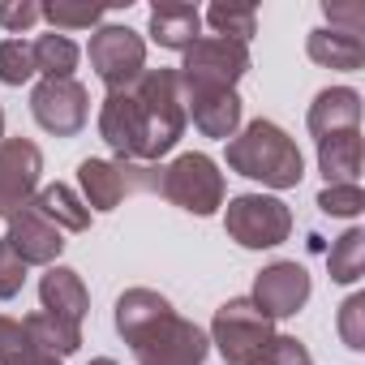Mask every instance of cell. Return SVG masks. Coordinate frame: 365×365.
I'll use <instances>...</instances> for the list:
<instances>
[{"label": "cell", "instance_id": "27", "mask_svg": "<svg viewBox=\"0 0 365 365\" xmlns=\"http://www.w3.org/2000/svg\"><path fill=\"white\" fill-rule=\"evenodd\" d=\"M35 78V56H31V43L22 39H5L0 43V82L5 86H22Z\"/></svg>", "mask_w": 365, "mask_h": 365}, {"label": "cell", "instance_id": "30", "mask_svg": "<svg viewBox=\"0 0 365 365\" xmlns=\"http://www.w3.org/2000/svg\"><path fill=\"white\" fill-rule=\"evenodd\" d=\"M35 344L22 327V318H9V314H0V365H14L18 356H26ZM39 352V348H35Z\"/></svg>", "mask_w": 365, "mask_h": 365}, {"label": "cell", "instance_id": "21", "mask_svg": "<svg viewBox=\"0 0 365 365\" xmlns=\"http://www.w3.org/2000/svg\"><path fill=\"white\" fill-rule=\"evenodd\" d=\"M31 207H35L52 228H61V232H86V228H91V211L78 202V194H73L69 185H48V190H39Z\"/></svg>", "mask_w": 365, "mask_h": 365}, {"label": "cell", "instance_id": "1", "mask_svg": "<svg viewBox=\"0 0 365 365\" xmlns=\"http://www.w3.org/2000/svg\"><path fill=\"white\" fill-rule=\"evenodd\" d=\"M185 99L176 69H146L133 86L108 91L99 108V138L129 163H159L185 138Z\"/></svg>", "mask_w": 365, "mask_h": 365}, {"label": "cell", "instance_id": "22", "mask_svg": "<svg viewBox=\"0 0 365 365\" xmlns=\"http://www.w3.org/2000/svg\"><path fill=\"white\" fill-rule=\"evenodd\" d=\"M172 309V301L168 297H159L155 288H125L120 297H116V331H120V339H129V335H138L142 327H150L159 314H168Z\"/></svg>", "mask_w": 365, "mask_h": 365}, {"label": "cell", "instance_id": "18", "mask_svg": "<svg viewBox=\"0 0 365 365\" xmlns=\"http://www.w3.org/2000/svg\"><path fill=\"white\" fill-rule=\"evenodd\" d=\"M78 185L86 194V211H116L129 190H125V172L116 159H82L78 163Z\"/></svg>", "mask_w": 365, "mask_h": 365}, {"label": "cell", "instance_id": "36", "mask_svg": "<svg viewBox=\"0 0 365 365\" xmlns=\"http://www.w3.org/2000/svg\"><path fill=\"white\" fill-rule=\"evenodd\" d=\"M91 365H120V361H112V356H95Z\"/></svg>", "mask_w": 365, "mask_h": 365}, {"label": "cell", "instance_id": "19", "mask_svg": "<svg viewBox=\"0 0 365 365\" xmlns=\"http://www.w3.org/2000/svg\"><path fill=\"white\" fill-rule=\"evenodd\" d=\"M305 52L314 65H327V69H344V73H356L365 65V39L361 35H344V31H331V26H318L309 31L305 39Z\"/></svg>", "mask_w": 365, "mask_h": 365}, {"label": "cell", "instance_id": "24", "mask_svg": "<svg viewBox=\"0 0 365 365\" xmlns=\"http://www.w3.org/2000/svg\"><path fill=\"white\" fill-rule=\"evenodd\" d=\"M207 22L220 39H232V43H245L258 35V9L254 5H228V0H215L207 9Z\"/></svg>", "mask_w": 365, "mask_h": 365}, {"label": "cell", "instance_id": "26", "mask_svg": "<svg viewBox=\"0 0 365 365\" xmlns=\"http://www.w3.org/2000/svg\"><path fill=\"white\" fill-rule=\"evenodd\" d=\"M39 9L52 22L56 35H65V31H91V26L103 22V9L99 5H69V0H52V5H39Z\"/></svg>", "mask_w": 365, "mask_h": 365}, {"label": "cell", "instance_id": "37", "mask_svg": "<svg viewBox=\"0 0 365 365\" xmlns=\"http://www.w3.org/2000/svg\"><path fill=\"white\" fill-rule=\"evenodd\" d=\"M0 142H5V108H0Z\"/></svg>", "mask_w": 365, "mask_h": 365}, {"label": "cell", "instance_id": "16", "mask_svg": "<svg viewBox=\"0 0 365 365\" xmlns=\"http://www.w3.org/2000/svg\"><path fill=\"white\" fill-rule=\"evenodd\" d=\"M305 125H309L314 138L344 133V129H361V95L352 86H327V91H318L314 103H309Z\"/></svg>", "mask_w": 365, "mask_h": 365}, {"label": "cell", "instance_id": "31", "mask_svg": "<svg viewBox=\"0 0 365 365\" xmlns=\"http://www.w3.org/2000/svg\"><path fill=\"white\" fill-rule=\"evenodd\" d=\"M26 284V262L14 254V245L0 237V301H14Z\"/></svg>", "mask_w": 365, "mask_h": 365}, {"label": "cell", "instance_id": "25", "mask_svg": "<svg viewBox=\"0 0 365 365\" xmlns=\"http://www.w3.org/2000/svg\"><path fill=\"white\" fill-rule=\"evenodd\" d=\"M327 271H331L335 284H356V279L365 275V232H361V228H348V232L331 245Z\"/></svg>", "mask_w": 365, "mask_h": 365}, {"label": "cell", "instance_id": "14", "mask_svg": "<svg viewBox=\"0 0 365 365\" xmlns=\"http://www.w3.org/2000/svg\"><path fill=\"white\" fill-rule=\"evenodd\" d=\"M150 39L168 52H185L202 39V14L194 5H185V0H159V5H150Z\"/></svg>", "mask_w": 365, "mask_h": 365}, {"label": "cell", "instance_id": "8", "mask_svg": "<svg viewBox=\"0 0 365 365\" xmlns=\"http://www.w3.org/2000/svg\"><path fill=\"white\" fill-rule=\"evenodd\" d=\"M91 69L108 91H125L146 73V39L129 26H99L91 35Z\"/></svg>", "mask_w": 365, "mask_h": 365}, {"label": "cell", "instance_id": "35", "mask_svg": "<svg viewBox=\"0 0 365 365\" xmlns=\"http://www.w3.org/2000/svg\"><path fill=\"white\" fill-rule=\"evenodd\" d=\"M14 365H61V356H48V352H35V348H31V352L18 356Z\"/></svg>", "mask_w": 365, "mask_h": 365}, {"label": "cell", "instance_id": "6", "mask_svg": "<svg viewBox=\"0 0 365 365\" xmlns=\"http://www.w3.org/2000/svg\"><path fill=\"white\" fill-rule=\"evenodd\" d=\"M245 73H250V48L220 35H202L194 48H185V61L176 69L180 91H237Z\"/></svg>", "mask_w": 365, "mask_h": 365}, {"label": "cell", "instance_id": "28", "mask_svg": "<svg viewBox=\"0 0 365 365\" xmlns=\"http://www.w3.org/2000/svg\"><path fill=\"white\" fill-rule=\"evenodd\" d=\"M318 211L335 215V220H356L365 211V194H361V185H322Z\"/></svg>", "mask_w": 365, "mask_h": 365}, {"label": "cell", "instance_id": "2", "mask_svg": "<svg viewBox=\"0 0 365 365\" xmlns=\"http://www.w3.org/2000/svg\"><path fill=\"white\" fill-rule=\"evenodd\" d=\"M228 168L245 180H262L271 190H297L305 176V159L297 142L275 125V120H254L228 138Z\"/></svg>", "mask_w": 365, "mask_h": 365}, {"label": "cell", "instance_id": "17", "mask_svg": "<svg viewBox=\"0 0 365 365\" xmlns=\"http://www.w3.org/2000/svg\"><path fill=\"white\" fill-rule=\"evenodd\" d=\"M361 159H365L361 129H344V133L318 138V172L327 176V185H356Z\"/></svg>", "mask_w": 365, "mask_h": 365}, {"label": "cell", "instance_id": "29", "mask_svg": "<svg viewBox=\"0 0 365 365\" xmlns=\"http://www.w3.org/2000/svg\"><path fill=\"white\" fill-rule=\"evenodd\" d=\"M339 339H344L352 352L365 348V297H361V292H352V297L339 305Z\"/></svg>", "mask_w": 365, "mask_h": 365}, {"label": "cell", "instance_id": "11", "mask_svg": "<svg viewBox=\"0 0 365 365\" xmlns=\"http://www.w3.org/2000/svg\"><path fill=\"white\" fill-rule=\"evenodd\" d=\"M309 275H305V267L301 262H271V267H262L258 271V279H254V305L275 322V318H292V314H301L305 309V301H309Z\"/></svg>", "mask_w": 365, "mask_h": 365}, {"label": "cell", "instance_id": "33", "mask_svg": "<svg viewBox=\"0 0 365 365\" xmlns=\"http://www.w3.org/2000/svg\"><path fill=\"white\" fill-rule=\"evenodd\" d=\"M331 31H344V35H361L365 31V5H356V0H327L322 5Z\"/></svg>", "mask_w": 365, "mask_h": 365}, {"label": "cell", "instance_id": "10", "mask_svg": "<svg viewBox=\"0 0 365 365\" xmlns=\"http://www.w3.org/2000/svg\"><path fill=\"white\" fill-rule=\"evenodd\" d=\"M39 176H43V150L31 138L0 142V220H9L14 211L35 202Z\"/></svg>", "mask_w": 365, "mask_h": 365}, {"label": "cell", "instance_id": "23", "mask_svg": "<svg viewBox=\"0 0 365 365\" xmlns=\"http://www.w3.org/2000/svg\"><path fill=\"white\" fill-rule=\"evenodd\" d=\"M31 56H35V73H43V78H73V69H78V43L69 39V35H39L35 43H31Z\"/></svg>", "mask_w": 365, "mask_h": 365}, {"label": "cell", "instance_id": "13", "mask_svg": "<svg viewBox=\"0 0 365 365\" xmlns=\"http://www.w3.org/2000/svg\"><path fill=\"white\" fill-rule=\"evenodd\" d=\"M185 99V116L198 125L207 138H237L241 129V95L237 91H180Z\"/></svg>", "mask_w": 365, "mask_h": 365}, {"label": "cell", "instance_id": "20", "mask_svg": "<svg viewBox=\"0 0 365 365\" xmlns=\"http://www.w3.org/2000/svg\"><path fill=\"white\" fill-rule=\"evenodd\" d=\"M22 327H26V335H31V344L39 348V352H48V356H73L78 348H82V327H73V322H65V318H56V314H26L22 318Z\"/></svg>", "mask_w": 365, "mask_h": 365}, {"label": "cell", "instance_id": "32", "mask_svg": "<svg viewBox=\"0 0 365 365\" xmlns=\"http://www.w3.org/2000/svg\"><path fill=\"white\" fill-rule=\"evenodd\" d=\"M258 365H314V356L297 335H275L271 348L258 356Z\"/></svg>", "mask_w": 365, "mask_h": 365}, {"label": "cell", "instance_id": "15", "mask_svg": "<svg viewBox=\"0 0 365 365\" xmlns=\"http://www.w3.org/2000/svg\"><path fill=\"white\" fill-rule=\"evenodd\" d=\"M39 301H43V314H56L73 327H82L91 309V292L73 267H48V275L39 279Z\"/></svg>", "mask_w": 365, "mask_h": 365}, {"label": "cell", "instance_id": "7", "mask_svg": "<svg viewBox=\"0 0 365 365\" xmlns=\"http://www.w3.org/2000/svg\"><path fill=\"white\" fill-rule=\"evenodd\" d=\"M224 228L241 250H275L292 232V211L271 194H237L228 198Z\"/></svg>", "mask_w": 365, "mask_h": 365}, {"label": "cell", "instance_id": "3", "mask_svg": "<svg viewBox=\"0 0 365 365\" xmlns=\"http://www.w3.org/2000/svg\"><path fill=\"white\" fill-rule=\"evenodd\" d=\"M224 172L211 155L202 150H185V155H176L168 168H163V185H159V198H168L172 207L180 211H190L198 220L215 215L224 207Z\"/></svg>", "mask_w": 365, "mask_h": 365}, {"label": "cell", "instance_id": "5", "mask_svg": "<svg viewBox=\"0 0 365 365\" xmlns=\"http://www.w3.org/2000/svg\"><path fill=\"white\" fill-rule=\"evenodd\" d=\"M275 335H279L275 322L250 297L224 301L211 318V344H220V356L228 365H258V356L271 348Z\"/></svg>", "mask_w": 365, "mask_h": 365}, {"label": "cell", "instance_id": "9", "mask_svg": "<svg viewBox=\"0 0 365 365\" xmlns=\"http://www.w3.org/2000/svg\"><path fill=\"white\" fill-rule=\"evenodd\" d=\"M31 116L56 138H78L91 120V95L78 78H43L31 91Z\"/></svg>", "mask_w": 365, "mask_h": 365}, {"label": "cell", "instance_id": "34", "mask_svg": "<svg viewBox=\"0 0 365 365\" xmlns=\"http://www.w3.org/2000/svg\"><path fill=\"white\" fill-rule=\"evenodd\" d=\"M43 18V9L35 5V0H5V5H0V26L5 31H31L35 22Z\"/></svg>", "mask_w": 365, "mask_h": 365}, {"label": "cell", "instance_id": "4", "mask_svg": "<svg viewBox=\"0 0 365 365\" xmlns=\"http://www.w3.org/2000/svg\"><path fill=\"white\" fill-rule=\"evenodd\" d=\"M138 356V365H202L211 352V339L198 322L180 318L176 309L159 314L150 327H142L138 335L125 339Z\"/></svg>", "mask_w": 365, "mask_h": 365}, {"label": "cell", "instance_id": "12", "mask_svg": "<svg viewBox=\"0 0 365 365\" xmlns=\"http://www.w3.org/2000/svg\"><path fill=\"white\" fill-rule=\"evenodd\" d=\"M5 224H9L5 241L14 245V254H18L26 267H56V258H61V250H65L61 228H52V224H48L35 207L14 211Z\"/></svg>", "mask_w": 365, "mask_h": 365}]
</instances>
